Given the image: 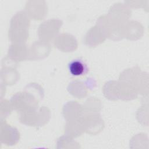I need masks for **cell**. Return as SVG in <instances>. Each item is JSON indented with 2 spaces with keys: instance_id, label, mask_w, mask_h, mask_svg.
<instances>
[{
  "instance_id": "obj_4",
  "label": "cell",
  "mask_w": 149,
  "mask_h": 149,
  "mask_svg": "<svg viewBox=\"0 0 149 149\" xmlns=\"http://www.w3.org/2000/svg\"><path fill=\"white\" fill-rule=\"evenodd\" d=\"M62 22L58 19L49 20L42 23L39 27L38 36L43 41L52 40L58 33Z\"/></svg>"
},
{
  "instance_id": "obj_11",
  "label": "cell",
  "mask_w": 149,
  "mask_h": 149,
  "mask_svg": "<svg viewBox=\"0 0 149 149\" xmlns=\"http://www.w3.org/2000/svg\"><path fill=\"white\" fill-rule=\"evenodd\" d=\"M55 45L59 49L69 52L77 48V41L72 35L63 34L58 37L55 41Z\"/></svg>"
},
{
  "instance_id": "obj_1",
  "label": "cell",
  "mask_w": 149,
  "mask_h": 149,
  "mask_svg": "<svg viewBox=\"0 0 149 149\" xmlns=\"http://www.w3.org/2000/svg\"><path fill=\"white\" fill-rule=\"evenodd\" d=\"M30 20L26 12L20 11L11 19L9 38L13 42H24L29 37Z\"/></svg>"
},
{
  "instance_id": "obj_2",
  "label": "cell",
  "mask_w": 149,
  "mask_h": 149,
  "mask_svg": "<svg viewBox=\"0 0 149 149\" xmlns=\"http://www.w3.org/2000/svg\"><path fill=\"white\" fill-rule=\"evenodd\" d=\"M12 107L20 112L37 109L38 98L31 93L25 90L24 92H19L13 95L10 100Z\"/></svg>"
},
{
  "instance_id": "obj_3",
  "label": "cell",
  "mask_w": 149,
  "mask_h": 149,
  "mask_svg": "<svg viewBox=\"0 0 149 149\" xmlns=\"http://www.w3.org/2000/svg\"><path fill=\"white\" fill-rule=\"evenodd\" d=\"M49 111L45 107L37 109L20 112V120L22 123L30 126H42L49 119Z\"/></svg>"
},
{
  "instance_id": "obj_6",
  "label": "cell",
  "mask_w": 149,
  "mask_h": 149,
  "mask_svg": "<svg viewBox=\"0 0 149 149\" xmlns=\"http://www.w3.org/2000/svg\"><path fill=\"white\" fill-rule=\"evenodd\" d=\"M107 16L113 22L123 26L124 21L127 20L131 16V10L125 4L118 3L111 6Z\"/></svg>"
},
{
  "instance_id": "obj_8",
  "label": "cell",
  "mask_w": 149,
  "mask_h": 149,
  "mask_svg": "<svg viewBox=\"0 0 149 149\" xmlns=\"http://www.w3.org/2000/svg\"><path fill=\"white\" fill-rule=\"evenodd\" d=\"M45 6L46 3L44 1H30L27 2L25 9L28 16L34 19H41L47 13V8H41Z\"/></svg>"
},
{
  "instance_id": "obj_15",
  "label": "cell",
  "mask_w": 149,
  "mask_h": 149,
  "mask_svg": "<svg viewBox=\"0 0 149 149\" xmlns=\"http://www.w3.org/2000/svg\"><path fill=\"white\" fill-rule=\"evenodd\" d=\"M19 77V73L13 68L3 67L1 70L2 81L7 85L15 84Z\"/></svg>"
},
{
  "instance_id": "obj_9",
  "label": "cell",
  "mask_w": 149,
  "mask_h": 149,
  "mask_svg": "<svg viewBox=\"0 0 149 149\" xmlns=\"http://www.w3.org/2000/svg\"><path fill=\"white\" fill-rule=\"evenodd\" d=\"M50 45L47 42L36 41L29 51V59H39L44 58L49 54L50 52Z\"/></svg>"
},
{
  "instance_id": "obj_10",
  "label": "cell",
  "mask_w": 149,
  "mask_h": 149,
  "mask_svg": "<svg viewBox=\"0 0 149 149\" xmlns=\"http://www.w3.org/2000/svg\"><path fill=\"white\" fill-rule=\"evenodd\" d=\"M105 38L106 36L103 30L99 26L96 24L86 34L84 37V42L87 45L94 47L102 42Z\"/></svg>"
},
{
  "instance_id": "obj_12",
  "label": "cell",
  "mask_w": 149,
  "mask_h": 149,
  "mask_svg": "<svg viewBox=\"0 0 149 149\" xmlns=\"http://www.w3.org/2000/svg\"><path fill=\"white\" fill-rule=\"evenodd\" d=\"M84 131L82 116L68 120L65 127V133L67 136L77 137Z\"/></svg>"
},
{
  "instance_id": "obj_13",
  "label": "cell",
  "mask_w": 149,
  "mask_h": 149,
  "mask_svg": "<svg viewBox=\"0 0 149 149\" xmlns=\"http://www.w3.org/2000/svg\"><path fill=\"white\" fill-rule=\"evenodd\" d=\"M83 109L77 102L71 101L64 105L63 113L65 118L68 120L81 117Z\"/></svg>"
},
{
  "instance_id": "obj_14",
  "label": "cell",
  "mask_w": 149,
  "mask_h": 149,
  "mask_svg": "<svg viewBox=\"0 0 149 149\" xmlns=\"http://www.w3.org/2000/svg\"><path fill=\"white\" fill-rule=\"evenodd\" d=\"M68 69L70 74L74 76L84 75L88 71L87 64L81 59H76L70 62Z\"/></svg>"
},
{
  "instance_id": "obj_5",
  "label": "cell",
  "mask_w": 149,
  "mask_h": 149,
  "mask_svg": "<svg viewBox=\"0 0 149 149\" xmlns=\"http://www.w3.org/2000/svg\"><path fill=\"white\" fill-rule=\"evenodd\" d=\"M84 131L91 134L100 132L104 127V122L101 116L97 113H87L82 116Z\"/></svg>"
},
{
  "instance_id": "obj_7",
  "label": "cell",
  "mask_w": 149,
  "mask_h": 149,
  "mask_svg": "<svg viewBox=\"0 0 149 149\" xmlns=\"http://www.w3.org/2000/svg\"><path fill=\"white\" fill-rule=\"evenodd\" d=\"M12 61L17 63L29 58V49L24 42H14L9 48L8 56Z\"/></svg>"
}]
</instances>
